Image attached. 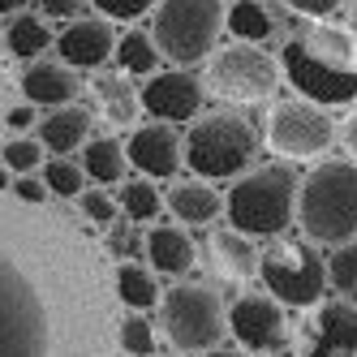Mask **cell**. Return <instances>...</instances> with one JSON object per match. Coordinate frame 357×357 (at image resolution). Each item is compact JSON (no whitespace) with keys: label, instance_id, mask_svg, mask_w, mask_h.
Instances as JSON below:
<instances>
[{"label":"cell","instance_id":"obj_1","mask_svg":"<svg viewBox=\"0 0 357 357\" xmlns=\"http://www.w3.org/2000/svg\"><path fill=\"white\" fill-rule=\"evenodd\" d=\"M280 73L301 95V104L314 108H344L353 104V35L336 26H310L293 35L280 52Z\"/></svg>","mask_w":357,"mask_h":357},{"label":"cell","instance_id":"obj_2","mask_svg":"<svg viewBox=\"0 0 357 357\" xmlns=\"http://www.w3.org/2000/svg\"><path fill=\"white\" fill-rule=\"evenodd\" d=\"M353 185H357L353 160H327L305 181H297L293 220L301 224V233L314 245H331V250L353 245V233H357Z\"/></svg>","mask_w":357,"mask_h":357},{"label":"cell","instance_id":"obj_3","mask_svg":"<svg viewBox=\"0 0 357 357\" xmlns=\"http://www.w3.org/2000/svg\"><path fill=\"white\" fill-rule=\"evenodd\" d=\"M301 176L284 164H267L245 172L233 190L224 194V220L241 237H280L293 224V202H297Z\"/></svg>","mask_w":357,"mask_h":357},{"label":"cell","instance_id":"obj_4","mask_svg":"<svg viewBox=\"0 0 357 357\" xmlns=\"http://www.w3.org/2000/svg\"><path fill=\"white\" fill-rule=\"evenodd\" d=\"M259 155V130L237 112H207L190 121V134L181 138V164L194 176H241L245 164Z\"/></svg>","mask_w":357,"mask_h":357},{"label":"cell","instance_id":"obj_5","mask_svg":"<svg viewBox=\"0 0 357 357\" xmlns=\"http://www.w3.org/2000/svg\"><path fill=\"white\" fill-rule=\"evenodd\" d=\"M224 31V5L215 0H164L151 5V43L172 69H190L211 56V43Z\"/></svg>","mask_w":357,"mask_h":357},{"label":"cell","instance_id":"obj_6","mask_svg":"<svg viewBox=\"0 0 357 357\" xmlns=\"http://www.w3.org/2000/svg\"><path fill=\"white\" fill-rule=\"evenodd\" d=\"M0 357H47V305L31 275L0 250Z\"/></svg>","mask_w":357,"mask_h":357},{"label":"cell","instance_id":"obj_7","mask_svg":"<svg viewBox=\"0 0 357 357\" xmlns=\"http://www.w3.org/2000/svg\"><path fill=\"white\" fill-rule=\"evenodd\" d=\"M160 327L172 349L181 353H211L228 336L224 327V301L211 284H172L160 293Z\"/></svg>","mask_w":357,"mask_h":357},{"label":"cell","instance_id":"obj_8","mask_svg":"<svg viewBox=\"0 0 357 357\" xmlns=\"http://www.w3.org/2000/svg\"><path fill=\"white\" fill-rule=\"evenodd\" d=\"M259 280L280 310H314L327 297L323 259L301 241H275L271 250H259Z\"/></svg>","mask_w":357,"mask_h":357},{"label":"cell","instance_id":"obj_9","mask_svg":"<svg viewBox=\"0 0 357 357\" xmlns=\"http://www.w3.org/2000/svg\"><path fill=\"white\" fill-rule=\"evenodd\" d=\"M280 86V65L267 47L228 43L211 56V69L202 73V91H211L224 104H263Z\"/></svg>","mask_w":357,"mask_h":357},{"label":"cell","instance_id":"obj_10","mask_svg":"<svg viewBox=\"0 0 357 357\" xmlns=\"http://www.w3.org/2000/svg\"><path fill=\"white\" fill-rule=\"evenodd\" d=\"M331 138H336L331 116L314 104H301V99L275 104L267 116V146L284 160H319L331 146Z\"/></svg>","mask_w":357,"mask_h":357},{"label":"cell","instance_id":"obj_11","mask_svg":"<svg viewBox=\"0 0 357 357\" xmlns=\"http://www.w3.org/2000/svg\"><path fill=\"white\" fill-rule=\"evenodd\" d=\"M224 327L237 336L250 353H275L289 340V314L267 297V293H245L224 310Z\"/></svg>","mask_w":357,"mask_h":357},{"label":"cell","instance_id":"obj_12","mask_svg":"<svg viewBox=\"0 0 357 357\" xmlns=\"http://www.w3.org/2000/svg\"><path fill=\"white\" fill-rule=\"evenodd\" d=\"M202 78L190 69H164V73H151L142 95H138V108H146L155 116V125H181V121H194L202 112Z\"/></svg>","mask_w":357,"mask_h":357},{"label":"cell","instance_id":"obj_13","mask_svg":"<svg viewBox=\"0 0 357 357\" xmlns=\"http://www.w3.org/2000/svg\"><path fill=\"white\" fill-rule=\"evenodd\" d=\"M357 353V314L353 301H323L305 327L301 357H353Z\"/></svg>","mask_w":357,"mask_h":357},{"label":"cell","instance_id":"obj_14","mask_svg":"<svg viewBox=\"0 0 357 357\" xmlns=\"http://www.w3.org/2000/svg\"><path fill=\"white\" fill-rule=\"evenodd\" d=\"M125 151V164H134L142 176H176V168H181V134L172 130V125H138V130H130V138L121 142Z\"/></svg>","mask_w":357,"mask_h":357},{"label":"cell","instance_id":"obj_15","mask_svg":"<svg viewBox=\"0 0 357 357\" xmlns=\"http://www.w3.org/2000/svg\"><path fill=\"white\" fill-rule=\"evenodd\" d=\"M112 43H116L112 26L104 17H91V13H82L78 22H69L61 35H52V47L61 52L65 69H99L112 56Z\"/></svg>","mask_w":357,"mask_h":357},{"label":"cell","instance_id":"obj_16","mask_svg":"<svg viewBox=\"0 0 357 357\" xmlns=\"http://www.w3.org/2000/svg\"><path fill=\"white\" fill-rule=\"evenodd\" d=\"M22 95L31 108H69L78 104V78L61 61H35L22 73Z\"/></svg>","mask_w":357,"mask_h":357},{"label":"cell","instance_id":"obj_17","mask_svg":"<svg viewBox=\"0 0 357 357\" xmlns=\"http://www.w3.org/2000/svg\"><path fill=\"white\" fill-rule=\"evenodd\" d=\"M280 5H259V0H237V5H224V31L245 47H263L280 35Z\"/></svg>","mask_w":357,"mask_h":357},{"label":"cell","instance_id":"obj_18","mask_svg":"<svg viewBox=\"0 0 357 357\" xmlns=\"http://www.w3.org/2000/svg\"><path fill=\"white\" fill-rule=\"evenodd\" d=\"M91 95H95L99 116L108 121V130H134V121H138V91H134L130 78H121V73H95V78H91Z\"/></svg>","mask_w":357,"mask_h":357},{"label":"cell","instance_id":"obj_19","mask_svg":"<svg viewBox=\"0 0 357 357\" xmlns=\"http://www.w3.org/2000/svg\"><path fill=\"white\" fill-rule=\"evenodd\" d=\"M86 138H91V112L82 104L52 108L39 121V142H43V151H52V160H69V151L82 146Z\"/></svg>","mask_w":357,"mask_h":357},{"label":"cell","instance_id":"obj_20","mask_svg":"<svg viewBox=\"0 0 357 357\" xmlns=\"http://www.w3.org/2000/svg\"><path fill=\"white\" fill-rule=\"evenodd\" d=\"M207 254H211V267L224 280H254L259 275V245L241 233H233V228H215L211 241H207Z\"/></svg>","mask_w":357,"mask_h":357},{"label":"cell","instance_id":"obj_21","mask_svg":"<svg viewBox=\"0 0 357 357\" xmlns=\"http://www.w3.org/2000/svg\"><path fill=\"white\" fill-rule=\"evenodd\" d=\"M146 259L160 275H185L194 267V241L181 224H155L146 233Z\"/></svg>","mask_w":357,"mask_h":357},{"label":"cell","instance_id":"obj_22","mask_svg":"<svg viewBox=\"0 0 357 357\" xmlns=\"http://www.w3.org/2000/svg\"><path fill=\"white\" fill-rule=\"evenodd\" d=\"M168 211L181 220V228H202V224H211V220L224 215V198L211 185H202V181H181L168 194Z\"/></svg>","mask_w":357,"mask_h":357},{"label":"cell","instance_id":"obj_23","mask_svg":"<svg viewBox=\"0 0 357 357\" xmlns=\"http://www.w3.org/2000/svg\"><path fill=\"white\" fill-rule=\"evenodd\" d=\"M5 43H9V52H13L17 61L35 65V61L47 52V47H52V26H47L39 13L17 9V13L9 17V26H5Z\"/></svg>","mask_w":357,"mask_h":357},{"label":"cell","instance_id":"obj_24","mask_svg":"<svg viewBox=\"0 0 357 357\" xmlns=\"http://www.w3.org/2000/svg\"><path fill=\"white\" fill-rule=\"evenodd\" d=\"M78 168H82V176L99 181V190H108V185L125 181V168H130V164H125L121 142H112V138H86V142H82Z\"/></svg>","mask_w":357,"mask_h":357},{"label":"cell","instance_id":"obj_25","mask_svg":"<svg viewBox=\"0 0 357 357\" xmlns=\"http://www.w3.org/2000/svg\"><path fill=\"white\" fill-rule=\"evenodd\" d=\"M112 56H116V69L121 73H134V78H151V73H160L155 43H151V35L138 31V26H130V31L112 43Z\"/></svg>","mask_w":357,"mask_h":357},{"label":"cell","instance_id":"obj_26","mask_svg":"<svg viewBox=\"0 0 357 357\" xmlns=\"http://www.w3.org/2000/svg\"><path fill=\"white\" fill-rule=\"evenodd\" d=\"M116 211H125V220L130 224H151L160 211H164V198H160V190H155V181H121V190H116Z\"/></svg>","mask_w":357,"mask_h":357},{"label":"cell","instance_id":"obj_27","mask_svg":"<svg viewBox=\"0 0 357 357\" xmlns=\"http://www.w3.org/2000/svg\"><path fill=\"white\" fill-rule=\"evenodd\" d=\"M116 293H121V301L130 305V310H151V305L160 301V280H155V271H146L142 263H121V271H116Z\"/></svg>","mask_w":357,"mask_h":357},{"label":"cell","instance_id":"obj_28","mask_svg":"<svg viewBox=\"0 0 357 357\" xmlns=\"http://www.w3.org/2000/svg\"><path fill=\"white\" fill-rule=\"evenodd\" d=\"M323 280H327V293H336V301H353V284H357V250H353V245L331 250V259H323Z\"/></svg>","mask_w":357,"mask_h":357},{"label":"cell","instance_id":"obj_29","mask_svg":"<svg viewBox=\"0 0 357 357\" xmlns=\"http://www.w3.org/2000/svg\"><path fill=\"white\" fill-rule=\"evenodd\" d=\"M39 181H43L47 194H56V198H78L86 190V176H82V168L73 160H47L39 168Z\"/></svg>","mask_w":357,"mask_h":357},{"label":"cell","instance_id":"obj_30","mask_svg":"<svg viewBox=\"0 0 357 357\" xmlns=\"http://www.w3.org/2000/svg\"><path fill=\"white\" fill-rule=\"evenodd\" d=\"M116 340H121V353L125 357H155V327H151L142 314L121 319Z\"/></svg>","mask_w":357,"mask_h":357},{"label":"cell","instance_id":"obj_31","mask_svg":"<svg viewBox=\"0 0 357 357\" xmlns=\"http://www.w3.org/2000/svg\"><path fill=\"white\" fill-rule=\"evenodd\" d=\"M43 160V146L35 138H13L5 146V172H17V176H31Z\"/></svg>","mask_w":357,"mask_h":357},{"label":"cell","instance_id":"obj_32","mask_svg":"<svg viewBox=\"0 0 357 357\" xmlns=\"http://www.w3.org/2000/svg\"><path fill=\"white\" fill-rule=\"evenodd\" d=\"M78 207H82V215H86L91 224H99V228H112V224H116V202H112L108 190H82V194H78Z\"/></svg>","mask_w":357,"mask_h":357},{"label":"cell","instance_id":"obj_33","mask_svg":"<svg viewBox=\"0 0 357 357\" xmlns=\"http://www.w3.org/2000/svg\"><path fill=\"white\" fill-rule=\"evenodd\" d=\"M31 9H39L43 22H65V26H69V22H78L91 5H86V0H39V5H31Z\"/></svg>","mask_w":357,"mask_h":357},{"label":"cell","instance_id":"obj_34","mask_svg":"<svg viewBox=\"0 0 357 357\" xmlns=\"http://www.w3.org/2000/svg\"><path fill=\"white\" fill-rule=\"evenodd\" d=\"M95 9H99V17H104L108 26H112V22H138L142 13H151L146 0H99Z\"/></svg>","mask_w":357,"mask_h":357},{"label":"cell","instance_id":"obj_35","mask_svg":"<svg viewBox=\"0 0 357 357\" xmlns=\"http://www.w3.org/2000/svg\"><path fill=\"white\" fill-rule=\"evenodd\" d=\"M289 13H297V17H314V22H331V17H340L344 9H353V5H344V0H293V5H284Z\"/></svg>","mask_w":357,"mask_h":357},{"label":"cell","instance_id":"obj_36","mask_svg":"<svg viewBox=\"0 0 357 357\" xmlns=\"http://www.w3.org/2000/svg\"><path fill=\"white\" fill-rule=\"evenodd\" d=\"M9 190H13L22 202H31V207H39V202L47 198V190H43L39 176H17V181H9Z\"/></svg>","mask_w":357,"mask_h":357},{"label":"cell","instance_id":"obj_37","mask_svg":"<svg viewBox=\"0 0 357 357\" xmlns=\"http://www.w3.org/2000/svg\"><path fill=\"white\" fill-rule=\"evenodd\" d=\"M108 237H112V245H116V254H134V250H142V245L134 241L138 233H130V228H116V224H112V228H108Z\"/></svg>","mask_w":357,"mask_h":357},{"label":"cell","instance_id":"obj_38","mask_svg":"<svg viewBox=\"0 0 357 357\" xmlns=\"http://www.w3.org/2000/svg\"><path fill=\"white\" fill-rule=\"evenodd\" d=\"M35 121H39V112H35L31 104H17V108L9 112V130H31Z\"/></svg>","mask_w":357,"mask_h":357},{"label":"cell","instance_id":"obj_39","mask_svg":"<svg viewBox=\"0 0 357 357\" xmlns=\"http://www.w3.org/2000/svg\"><path fill=\"white\" fill-rule=\"evenodd\" d=\"M198 357H250V353H237V349H211V353H198Z\"/></svg>","mask_w":357,"mask_h":357},{"label":"cell","instance_id":"obj_40","mask_svg":"<svg viewBox=\"0 0 357 357\" xmlns=\"http://www.w3.org/2000/svg\"><path fill=\"white\" fill-rule=\"evenodd\" d=\"M5 185H9V172H5V168H0V190H5Z\"/></svg>","mask_w":357,"mask_h":357}]
</instances>
